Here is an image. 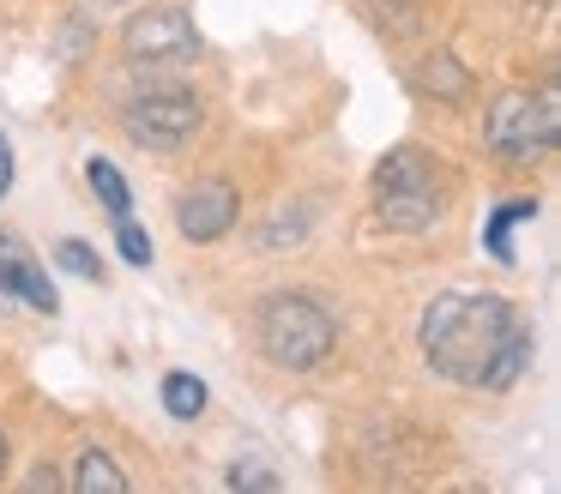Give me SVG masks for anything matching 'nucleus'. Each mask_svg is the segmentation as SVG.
<instances>
[{
    "instance_id": "1",
    "label": "nucleus",
    "mask_w": 561,
    "mask_h": 494,
    "mask_svg": "<svg viewBox=\"0 0 561 494\" xmlns=\"http://www.w3.org/2000/svg\"><path fill=\"white\" fill-rule=\"evenodd\" d=\"M423 356L440 380L459 386H489L507 392L525 368H531V325L513 313L501 296H435L423 308Z\"/></svg>"
},
{
    "instance_id": "2",
    "label": "nucleus",
    "mask_w": 561,
    "mask_h": 494,
    "mask_svg": "<svg viewBox=\"0 0 561 494\" xmlns=\"http://www.w3.org/2000/svg\"><path fill=\"white\" fill-rule=\"evenodd\" d=\"M440 157L423 145H399L375 169V217L387 229H435L440 223Z\"/></svg>"
},
{
    "instance_id": "3",
    "label": "nucleus",
    "mask_w": 561,
    "mask_h": 494,
    "mask_svg": "<svg viewBox=\"0 0 561 494\" xmlns=\"http://www.w3.org/2000/svg\"><path fill=\"white\" fill-rule=\"evenodd\" d=\"M339 344V325L320 308L314 296H266L260 301V349H266L272 368L308 374L332 356Z\"/></svg>"
},
{
    "instance_id": "4",
    "label": "nucleus",
    "mask_w": 561,
    "mask_h": 494,
    "mask_svg": "<svg viewBox=\"0 0 561 494\" xmlns=\"http://www.w3.org/2000/svg\"><path fill=\"white\" fill-rule=\"evenodd\" d=\"M556 133H561V96H556V84H543L537 103H531V96H519V91L501 96V103L489 108L483 139H489V151L507 157V163H531L537 151L556 145Z\"/></svg>"
},
{
    "instance_id": "5",
    "label": "nucleus",
    "mask_w": 561,
    "mask_h": 494,
    "mask_svg": "<svg viewBox=\"0 0 561 494\" xmlns=\"http://www.w3.org/2000/svg\"><path fill=\"white\" fill-rule=\"evenodd\" d=\"M122 48L134 60H182L199 55V31L182 7H146L122 24Z\"/></svg>"
},
{
    "instance_id": "6",
    "label": "nucleus",
    "mask_w": 561,
    "mask_h": 494,
    "mask_svg": "<svg viewBox=\"0 0 561 494\" xmlns=\"http://www.w3.org/2000/svg\"><path fill=\"white\" fill-rule=\"evenodd\" d=\"M194 133H199V103L182 91L127 103V139L146 145V151H175V145H187Z\"/></svg>"
},
{
    "instance_id": "7",
    "label": "nucleus",
    "mask_w": 561,
    "mask_h": 494,
    "mask_svg": "<svg viewBox=\"0 0 561 494\" xmlns=\"http://www.w3.org/2000/svg\"><path fill=\"white\" fill-rule=\"evenodd\" d=\"M242 217V199H236L230 181H194V187L175 199V229L187 241H218L230 235V223Z\"/></svg>"
},
{
    "instance_id": "8",
    "label": "nucleus",
    "mask_w": 561,
    "mask_h": 494,
    "mask_svg": "<svg viewBox=\"0 0 561 494\" xmlns=\"http://www.w3.org/2000/svg\"><path fill=\"white\" fill-rule=\"evenodd\" d=\"M13 301H31L37 313L61 308V296H55V284L43 277V265L25 253V241L0 235V308H13Z\"/></svg>"
},
{
    "instance_id": "9",
    "label": "nucleus",
    "mask_w": 561,
    "mask_h": 494,
    "mask_svg": "<svg viewBox=\"0 0 561 494\" xmlns=\"http://www.w3.org/2000/svg\"><path fill=\"white\" fill-rule=\"evenodd\" d=\"M531 217H537V199H507V205H495V217H489V229H483V248L495 253L501 265H513V229L531 223Z\"/></svg>"
},
{
    "instance_id": "10",
    "label": "nucleus",
    "mask_w": 561,
    "mask_h": 494,
    "mask_svg": "<svg viewBox=\"0 0 561 494\" xmlns=\"http://www.w3.org/2000/svg\"><path fill=\"white\" fill-rule=\"evenodd\" d=\"M85 181H91V193L103 199V211H110V217H134V193H127L122 169H115L110 157H91V163H85Z\"/></svg>"
},
{
    "instance_id": "11",
    "label": "nucleus",
    "mask_w": 561,
    "mask_h": 494,
    "mask_svg": "<svg viewBox=\"0 0 561 494\" xmlns=\"http://www.w3.org/2000/svg\"><path fill=\"white\" fill-rule=\"evenodd\" d=\"M73 489L79 494H127V476L110 464V452H103V446H91V452H79Z\"/></svg>"
},
{
    "instance_id": "12",
    "label": "nucleus",
    "mask_w": 561,
    "mask_h": 494,
    "mask_svg": "<svg viewBox=\"0 0 561 494\" xmlns=\"http://www.w3.org/2000/svg\"><path fill=\"white\" fill-rule=\"evenodd\" d=\"M163 410H170L175 422H194L199 410H206V386H199L194 374H163Z\"/></svg>"
},
{
    "instance_id": "13",
    "label": "nucleus",
    "mask_w": 561,
    "mask_h": 494,
    "mask_svg": "<svg viewBox=\"0 0 561 494\" xmlns=\"http://www.w3.org/2000/svg\"><path fill=\"white\" fill-rule=\"evenodd\" d=\"M423 91H440L447 103H459V96L471 91V79H465V67L453 55H428L423 60Z\"/></svg>"
},
{
    "instance_id": "14",
    "label": "nucleus",
    "mask_w": 561,
    "mask_h": 494,
    "mask_svg": "<svg viewBox=\"0 0 561 494\" xmlns=\"http://www.w3.org/2000/svg\"><path fill=\"white\" fill-rule=\"evenodd\" d=\"M55 260H61L73 277H103L98 248H85V241H73V235H67V241H55Z\"/></svg>"
},
{
    "instance_id": "15",
    "label": "nucleus",
    "mask_w": 561,
    "mask_h": 494,
    "mask_svg": "<svg viewBox=\"0 0 561 494\" xmlns=\"http://www.w3.org/2000/svg\"><path fill=\"white\" fill-rule=\"evenodd\" d=\"M115 241H122V260L127 265H151V235L134 223V217H115Z\"/></svg>"
},
{
    "instance_id": "16",
    "label": "nucleus",
    "mask_w": 561,
    "mask_h": 494,
    "mask_svg": "<svg viewBox=\"0 0 561 494\" xmlns=\"http://www.w3.org/2000/svg\"><path fill=\"white\" fill-rule=\"evenodd\" d=\"M230 489H278V470H266V464H230Z\"/></svg>"
},
{
    "instance_id": "17",
    "label": "nucleus",
    "mask_w": 561,
    "mask_h": 494,
    "mask_svg": "<svg viewBox=\"0 0 561 494\" xmlns=\"http://www.w3.org/2000/svg\"><path fill=\"white\" fill-rule=\"evenodd\" d=\"M13 193V145H7V133H0V199Z\"/></svg>"
},
{
    "instance_id": "18",
    "label": "nucleus",
    "mask_w": 561,
    "mask_h": 494,
    "mask_svg": "<svg viewBox=\"0 0 561 494\" xmlns=\"http://www.w3.org/2000/svg\"><path fill=\"white\" fill-rule=\"evenodd\" d=\"M7 452H13V446H7V434H0V476H7Z\"/></svg>"
},
{
    "instance_id": "19",
    "label": "nucleus",
    "mask_w": 561,
    "mask_h": 494,
    "mask_svg": "<svg viewBox=\"0 0 561 494\" xmlns=\"http://www.w3.org/2000/svg\"><path fill=\"white\" fill-rule=\"evenodd\" d=\"M103 7H115V0H103Z\"/></svg>"
}]
</instances>
